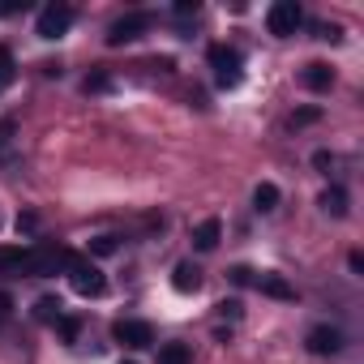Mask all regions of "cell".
Wrapping results in <instances>:
<instances>
[{
	"instance_id": "7",
	"label": "cell",
	"mask_w": 364,
	"mask_h": 364,
	"mask_svg": "<svg viewBox=\"0 0 364 364\" xmlns=\"http://www.w3.org/2000/svg\"><path fill=\"white\" fill-rule=\"evenodd\" d=\"M69 26H73V9H69V5H48V9H39V22H35L39 39H60Z\"/></svg>"
},
{
	"instance_id": "29",
	"label": "cell",
	"mask_w": 364,
	"mask_h": 364,
	"mask_svg": "<svg viewBox=\"0 0 364 364\" xmlns=\"http://www.w3.org/2000/svg\"><path fill=\"white\" fill-rule=\"evenodd\" d=\"M22 5H0V18H9V14H18Z\"/></svg>"
},
{
	"instance_id": "10",
	"label": "cell",
	"mask_w": 364,
	"mask_h": 364,
	"mask_svg": "<svg viewBox=\"0 0 364 364\" xmlns=\"http://www.w3.org/2000/svg\"><path fill=\"white\" fill-rule=\"evenodd\" d=\"M171 287H176L180 296H189V291H198V287H202V270H198L193 262H180V266L171 270Z\"/></svg>"
},
{
	"instance_id": "3",
	"label": "cell",
	"mask_w": 364,
	"mask_h": 364,
	"mask_svg": "<svg viewBox=\"0 0 364 364\" xmlns=\"http://www.w3.org/2000/svg\"><path fill=\"white\" fill-rule=\"evenodd\" d=\"M300 22H304V9L296 5V0H274V5L266 9V26H270V35H279V39H291V35L300 31Z\"/></svg>"
},
{
	"instance_id": "14",
	"label": "cell",
	"mask_w": 364,
	"mask_h": 364,
	"mask_svg": "<svg viewBox=\"0 0 364 364\" xmlns=\"http://www.w3.org/2000/svg\"><path fill=\"white\" fill-rule=\"evenodd\" d=\"M159 364H193L189 343H163L159 347Z\"/></svg>"
},
{
	"instance_id": "27",
	"label": "cell",
	"mask_w": 364,
	"mask_h": 364,
	"mask_svg": "<svg viewBox=\"0 0 364 364\" xmlns=\"http://www.w3.org/2000/svg\"><path fill=\"white\" fill-rule=\"evenodd\" d=\"M35 228H39V219H35V215H22V219H18V232H35Z\"/></svg>"
},
{
	"instance_id": "15",
	"label": "cell",
	"mask_w": 364,
	"mask_h": 364,
	"mask_svg": "<svg viewBox=\"0 0 364 364\" xmlns=\"http://www.w3.org/2000/svg\"><path fill=\"white\" fill-rule=\"evenodd\" d=\"M253 206H257L262 215H270V210L279 206V185H270V180H262V185L253 189Z\"/></svg>"
},
{
	"instance_id": "8",
	"label": "cell",
	"mask_w": 364,
	"mask_h": 364,
	"mask_svg": "<svg viewBox=\"0 0 364 364\" xmlns=\"http://www.w3.org/2000/svg\"><path fill=\"white\" fill-rule=\"evenodd\" d=\"M304 347L313 355H334V351H343V330L338 326H313L304 334Z\"/></svg>"
},
{
	"instance_id": "16",
	"label": "cell",
	"mask_w": 364,
	"mask_h": 364,
	"mask_svg": "<svg viewBox=\"0 0 364 364\" xmlns=\"http://www.w3.org/2000/svg\"><path fill=\"white\" fill-rule=\"evenodd\" d=\"M65 313H60V300L56 296H43L39 304H35V321H43V326H56Z\"/></svg>"
},
{
	"instance_id": "25",
	"label": "cell",
	"mask_w": 364,
	"mask_h": 364,
	"mask_svg": "<svg viewBox=\"0 0 364 364\" xmlns=\"http://www.w3.org/2000/svg\"><path fill=\"white\" fill-rule=\"evenodd\" d=\"M313 163H317L321 171H330V167H334V154H330V150H317V154H313Z\"/></svg>"
},
{
	"instance_id": "20",
	"label": "cell",
	"mask_w": 364,
	"mask_h": 364,
	"mask_svg": "<svg viewBox=\"0 0 364 364\" xmlns=\"http://www.w3.org/2000/svg\"><path fill=\"white\" fill-rule=\"evenodd\" d=\"M90 253L112 257V253H116V236H95V240H90Z\"/></svg>"
},
{
	"instance_id": "28",
	"label": "cell",
	"mask_w": 364,
	"mask_h": 364,
	"mask_svg": "<svg viewBox=\"0 0 364 364\" xmlns=\"http://www.w3.org/2000/svg\"><path fill=\"white\" fill-rule=\"evenodd\" d=\"M9 309H14V300H9L5 291H0V317H9Z\"/></svg>"
},
{
	"instance_id": "30",
	"label": "cell",
	"mask_w": 364,
	"mask_h": 364,
	"mask_svg": "<svg viewBox=\"0 0 364 364\" xmlns=\"http://www.w3.org/2000/svg\"><path fill=\"white\" fill-rule=\"evenodd\" d=\"M120 364H133V360H120Z\"/></svg>"
},
{
	"instance_id": "21",
	"label": "cell",
	"mask_w": 364,
	"mask_h": 364,
	"mask_svg": "<svg viewBox=\"0 0 364 364\" xmlns=\"http://www.w3.org/2000/svg\"><path fill=\"white\" fill-rule=\"evenodd\" d=\"M198 0H176V18H198Z\"/></svg>"
},
{
	"instance_id": "17",
	"label": "cell",
	"mask_w": 364,
	"mask_h": 364,
	"mask_svg": "<svg viewBox=\"0 0 364 364\" xmlns=\"http://www.w3.org/2000/svg\"><path fill=\"white\" fill-rule=\"evenodd\" d=\"M56 334H60V343H77V334H82V317H60V321H56Z\"/></svg>"
},
{
	"instance_id": "22",
	"label": "cell",
	"mask_w": 364,
	"mask_h": 364,
	"mask_svg": "<svg viewBox=\"0 0 364 364\" xmlns=\"http://www.w3.org/2000/svg\"><path fill=\"white\" fill-rule=\"evenodd\" d=\"M107 86H112V77H107V73H95V77H86V95H90V90L99 95V90H107Z\"/></svg>"
},
{
	"instance_id": "11",
	"label": "cell",
	"mask_w": 364,
	"mask_h": 364,
	"mask_svg": "<svg viewBox=\"0 0 364 364\" xmlns=\"http://www.w3.org/2000/svg\"><path fill=\"white\" fill-rule=\"evenodd\" d=\"M253 283H257V291H262V296H274V300H296V287H291L283 274H270V270H266V274H262V279H253Z\"/></svg>"
},
{
	"instance_id": "9",
	"label": "cell",
	"mask_w": 364,
	"mask_h": 364,
	"mask_svg": "<svg viewBox=\"0 0 364 364\" xmlns=\"http://www.w3.org/2000/svg\"><path fill=\"white\" fill-rule=\"evenodd\" d=\"M219 240H223V223H219V219H206V223L193 228V249H198V253L219 249Z\"/></svg>"
},
{
	"instance_id": "4",
	"label": "cell",
	"mask_w": 364,
	"mask_h": 364,
	"mask_svg": "<svg viewBox=\"0 0 364 364\" xmlns=\"http://www.w3.org/2000/svg\"><path fill=\"white\" fill-rule=\"evenodd\" d=\"M210 69H215V77H219V86H240V69H245V60H240V52L236 48H223V43H215L210 48Z\"/></svg>"
},
{
	"instance_id": "6",
	"label": "cell",
	"mask_w": 364,
	"mask_h": 364,
	"mask_svg": "<svg viewBox=\"0 0 364 364\" xmlns=\"http://www.w3.org/2000/svg\"><path fill=\"white\" fill-rule=\"evenodd\" d=\"M112 338H116L120 347L137 351V347H150V343H154V330H150V321H133V317H120V321L112 326Z\"/></svg>"
},
{
	"instance_id": "12",
	"label": "cell",
	"mask_w": 364,
	"mask_h": 364,
	"mask_svg": "<svg viewBox=\"0 0 364 364\" xmlns=\"http://www.w3.org/2000/svg\"><path fill=\"white\" fill-rule=\"evenodd\" d=\"M300 82H304L309 90H330V86H334V69H330V65H321V60H313V65H304Z\"/></svg>"
},
{
	"instance_id": "2",
	"label": "cell",
	"mask_w": 364,
	"mask_h": 364,
	"mask_svg": "<svg viewBox=\"0 0 364 364\" xmlns=\"http://www.w3.org/2000/svg\"><path fill=\"white\" fill-rule=\"evenodd\" d=\"M69 283H73V291H77V296H86V300H99V296L107 291L103 270H99L95 262H82V257H73V262H69Z\"/></svg>"
},
{
	"instance_id": "1",
	"label": "cell",
	"mask_w": 364,
	"mask_h": 364,
	"mask_svg": "<svg viewBox=\"0 0 364 364\" xmlns=\"http://www.w3.org/2000/svg\"><path fill=\"white\" fill-rule=\"evenodd\" d=\"M73 253L60 245H31V249H0V274H56L69 270Z\"/></svg>"
},
{
	"instance_id": "23",
	"label": "cell",
	"mask_w": 364,
	"mask_h": 364,
	"mask_svg": "<svg viewBox=\"0 0 364 364\" xmlns=\"http://www.w3.org/2000/svg\"><path fill=\"white\" fill-rule=\"evenodd\" d=\"M317 116H321V112H317V107H300V112H296V116H291V124H313V120H317Z\"/></svg>"
},
{
	"instance_id": "26",
	"label": "cell",
	"mask_w": 364,
	"mask_h": 364,
	"mask_svg": "<svg viewBox=\"0 0 364 364\" xmlns=\"http://www.w3.org/2000/svg\"><path fill=\"white\" fill-rule=\"evenodd\" d=\"M232 283H240V287L253 283V270H249V266H236V270H232Z\"/></svg>"
},
{
	"instance_id": "24",
	"label": "cell",
	"mask_w": 364,
	"mask_h": 364,
	"mask_svg": "<svg viewBox=\"0 0 364 364\" xmlns=\"http://www.w3.org/2000/svg\"><path fill=\"white\" fill-rule=\"evenodd\" d=\"M338 35H343L338 26H330V22H317V39H330V43H334Z\"/></svg>"
},
{
	"instance_id": "19",
	"label": "cell",
	"mask_w": 364,
	"mask_h": 364,
	"mask_svg": "<svg viewBox=\"0 0 364 364\" xmlns=\"http://www.w3.org/2000/svg\"><path fill=\"white\" fill-rule=\"evenodd\" d=\"M14 133H18L14 120H0V159H9V150H14Z\"/></svg>"
},
{
	"instance_id": "5",
	"label": "cell",
	"mask_w": 364,
	"mask_h": 364,
	"mask_svg": "<svg viewBox=\"0 0 364 364\" xmlns=\"http://www.w3.org/2000/svg\"><path fill=\"white\" fill-rule=\"evenodd\" d=\"M146 31H150V14L133 9V14H124V18H116V22L107 26V48L133 43V39H137V35H146Z\"/></svg>"
},
{
	"instance_id": "18",
	"label": "cell",
	"mask_w": 364,
	"mask_h": 364,
	"mask_svg": "<svg viewBox=\"0 0 364 364\" xmlns=\"http://www.w3.org/2000/svg\"><path fill=\"white\" fill-rule=\"evenodd\" d=\"M14 73H18V65H14V52H9V48H0V90H5V86L14 82Z\"/></svg>"
},
{
	"instance_id": "13",
	"label": "cell",
	"mask_w": 364,
	"mask_h": 364,
	"mask_svg": "<svg viewBox=\"0 0 364 364\" xmlns=\"http://www.w3.org/2000/svg\"><path fill=\"white\" fill-rule=\"evenodd\" d=\"M317 206H321L326 215H334V219H343V215H347V193H343L338 185H330V189H326V193L317 198Z\"/></svg>"
}]
</instances>
